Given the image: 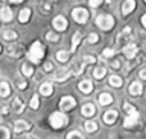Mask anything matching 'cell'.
I'll return each instance as SVG.
<instances>
[{
  "label": "cell",
  "mask_w": 146,
  "mask_h": 139,
  "mask_svg": "<svg viewBox=\"0 0 146 139\" xmlns=\"http://www.w3.org/2000/svg\"><path fill=\"white\" fill-rule=\"evenodd\" d=\"M99 102H100V105H103V106L110 105L111 102H113V97L109 93H101L100 97H99Z\"/></svg>",
  "instance_id": "cell-18"
},
{
  "label": "cell",
  "mask_w": 146,
  "mask_h": 139,
  "mask_svg": "<svg viewBox=\"0 0 146 139\" xmlns=\"http://www.w3.org/2000/svg\"><path fill=\"white\" fill-rule=\"evenodd\" d=\"M123 109L127 111V114H128V116L124 119V123H123V125L126 128H131V127H133L135 124H136L137 121H139V112H137V110L135 109L132 105H129V104H124V106H123Z\"/></svg>",
  "instance_id": "cell-1"
},
{
  "label": "cell",
  "mask_w": 146,
  "mask_h": 139,
  "mask_svg": "<svg viewBox=\"0 0 146 139\" xmlns=\"http://www.w3.org/2000/svg\"><path fill=\"white\" fill-rule=\"evenodd\" d=\"M30 15H31V10L30 9H23V10H21V13H19V15H18V19H19V22H22V23H26L28 19H30Z\"/></svg>",
  "instance_id": "cell-20"
},
{
  "label": "cell",
  "mask_w": 146,
  "mask_h": 139,
  "mask_svg": "<svg viewBox=\"0 0 146 139\" xmlns=\"http://www.w3.org/2000/svg\"><path fill=\"white\" fill-rule=\"evenodd\" d=\"M88 3H90V5H91L92 8H98L99 5L101 4V0H90Z\"/></svg>",
  "instance_id": "cell-37"
},
{
  "label": "cell",
  "mask_w": 146,
  "mask_h": 139,
  "mask_svg": "<svg viewBox=\"0 0 146 139\" xmlns=\"http://www.w3.org/2000/svg\"><path fill=\"white\" fill-rule=\"evenodd\" d=\"M44 69H45L46 71H50L51 69H53V64H51V63H45V65H44Z\"/></svg>",
  "instance_id": "cell-38"
},
{
  "label": "cell",
  "mask_w": 146,
  "mask_h": 139,
  "mask_svg": "<svg viewBox=\"0 0 146 139\" xmlns=\"http://www.w3.org/2000/svg\"><path fill=\"white\" fill-rule=\"evenodd\" d=\"M22 71H23V74H25L26 77H31L33 74V68L32 66H30V64H23Z\"/></svg>",
  "instance_id": "cell-27"
},
{
  "label": "cell",
  "mask_w": 146,
  "mask_h": 139,
  "mask_svg": "<svg viewBox=\"0 0 146 139\" xmlns=\"http://www.w3.org/2000/svg\"><path fill=\"white\" fill-rule=\"evenodd\" d=\"M40 93L44 94V96H50L53 93V86L50 83H44L40 87Z\"/></svg>",
  "instance_id": "cell-19"
},
{
  "label": "cell",
  "mask_w": 146,
  "mask_h": 139,
  "mask_svg": "<svg viewBox=\"0 0 146 139\" xmlns=\"http://www.w3.org/2000/svg\"><path fill=\"white\" fill-rule=\"evenodd\" d=\"M0 51H1V47H0Z\"/></svg>",
  "instance_id": "cell-44"
},
{
  "label": "cell",
  "mask_w": 146,
  "mask_h": 139,
  "mask_svg": "<svg viewBox=\"0 0 146 139\" xmlns=\"http://www.w3.org/2000/svg\"><path fill=\"white\" fill-rule=\"evenodd\" d=\"M56 59H58V61H60V63H66L69 59V52L68 51H64V50L58 51V52H56Z\"/></svg>",
  "instance_id": "cell-23"
},
{
  "label": "cell",
  "mask_w": 146,
  "mask_h": 139,
  "mask_svg": "<svg viewBox=\"0 0 146 139\" xmlns=\"http://www.w3.org/2000/svg\"><path fill=\"white\" fill-rule=\"evenodd\" d=\"M59 106H60V109L63 110V111H68V110H71L76 106V100L71 96H66L60 100Z\"/></svg>",
  "instance_id": "cell-6"
},
{
  "label": "cell",
  "mask_w": 146,
  "mask_h": 139,
  "mask_svg": "<svg viewBox=\"0 0 146 139\" xmlns=\"http://www.w3.org/2000/svg\"><path fill=\"white\" fill-rule=\"evenodd\" d=\"M78 87H80L81 91H82L83 93H86V94L90 93V92L92 91V83H91L88 79H85V81H82Z\"/></svg>",
  "instance_id": "cell-17"
},
{
  "label": "cell",
  "mask_w": 146,
  "mask_h": 139,
  "mask_svg": "<svg viewBox=\"0 0 146 139\" xmlns=\"http://www.w3.org/2000/svg\"><path fill=\"white\" fill-rule=\"evenodd\" d=\"M67 121H68L67 116L62 112H54L50 116V124L54 129H60L62 127H64L67 124Z\"/></svg>",
  "instance_id": "cell-3"
},
{
  "label": "cell",
  "mask_w": 146,
  "mask_h": 139,
  "mask_svg": "<svg viewBox=\"0 0 146 139\" xmlns=\"http://www.w3.org/2000/svg\"><path fill=\"white\" fill-rule=\"evenodd\" d=\"M85 129L87 130L88 133H92V132H95V130L98 129V124H96L95 121H87L85 124Z\"/></svg>",
  "instance_id": "cell-28"
},
{
  "label": "cell",
  "mask_w": 146,
  "mask_h": 139,
  "mask_svg": "<svg viewBox=\"0 0 146 139\" xmlns=\"http://www.w3.org/2000/svg\"><path fill=\"white\" fill-rule=\"evenodd\" d=\"M123 54L127 59H133L137 54V47L135 43H128L126 47L123 49Z\"/></svg>",
  "instance_id": "cell-10"
},
{
  "label": "cell",
  "mask_w": 146,
  "mask_h": 139,
  "mask_svg": "<svg viewBox=\"0 0 146 139\" xmlns=\"http://www.w3.org/2000/svg\"><path fill=\"white\" fill-rule=\"evenodd\" d=\"M98 40H99V37H98V35H96V33H91V35L88 36V38H87V41L90 43H96V42H98Z\"/></svg>",
  "instance_id": "cell-36"
},
{
  "label": "cell",
  "mask_w": 146,
  "mask_h": 139,
  "mask_svg": "<svg viewBox=\"0 0 146 139\" xmlns=\"http://www.w3.org/2000/svg\"><path fill=\"white\" fill-rule=\"evenodd\" d=\"M129 93L132 96H139V94L142 93V84L139 83V82H133L129 87Z\"/></svg>",
  "instance_id": "cell-15"
},
{
  "label": "cell",
  "mask_w": 146,
  "mask_h": 139,
  "mask_svg": "<svg viewBox=\"0 0 146 139\" xmlns=\"http://www.w3.org/2000/svg\"><path fill=\"white\" fill-rule=\"evenodd\" d=\"M135 7H136L135 0H126V1L123 3V5H122V12H123L124 15H127L135 9Z\"/></svg>",
  "instance_id": "cell-11"
},
{
  "label": "cell",
  "mask_w": 146,
  "mask_h": 139,
  "mask_svg": "<svg viewBox=\"0 0 146 139\" xmlns=\"http://www.w3.org/2000/svg\"><path fill=\"white\" fill-rule=\"evenodd\" d=\"M81 37H82V36H81L80 32H76L74 35H73V37H72V52L76 51V47H77L78 43H80Z\"/></svg>",
  "instance_id": "cell-24"
},
{
  "label": "cell",
  "mask_w": 146,
  "mask_h": 139,
  "mask_svg": "<svg viewBox=\"0 0 146 139\" xmlns=\"http://www.w3.org/2000/svg\"><path fill=\"white\" fill-rule=\"evenodd\" d=\"M23 102L21 101L19 98H15L14 102H13V109H14L15 112H22L23 111Z\"/></svg>",
  "instance_id": "cell-26"
},
{
  "label": "cell",
  "mask_w": 146,
  "mask_h": 139,
  "mask_svg": "<svg viewBox=\"0 0 146 139\" xmlns=\"http://www.w3.org/2000/svg\"><path fill=\"white\" fill-rule=\"evenodd\" d=\"M72 17L77 23L83 24L88 19V12L86 9H83V8H76V9L72 10Z\"/></svg>",
  "instance_id": "cell-5"
},
{
  "label": "cell",
  "mask_w": 146,
  "mask_h": 139,
  "mask_svg": "<svg viewBox=\"0 0 146 139\" xmlns=\"http://www.w3.org/2000/svg\"><path fill=\"white\" fill-rule=\"evenodd\" d=\"M28 129H30V124L26 123L25 120H18V121H15V124H14V132L15 133H22V132L28 130Z\"/></svg>",
  "instance_id": "cell-13"
},
{
  "label": "cell",
  "mask_w": 146,
  "mask_h": 139,
  "mask_svg": "<svg viewBox=\"0 0 146 139\" xmlns=\"http://www.w3.org/2000/svg\"><path fill=\"white\" fill-rule=\"evenodd\" d=\"M106 74V69L104 66H98V68L94 70V78L96 79H101L104 75Z\"/></svg>",
  "instance_id": "cell-22"
},
{
  "label": "cell",
  "mask_w": 146,
  "mask_h": 139,
  "mask_svg": "<svg viewBox=\"0 0 146 139\" xmlns=\"http://www.w3.org/2000/svg\"><path fill=\"white\" fill-rule=\"evenodd\" d=\"M69 75H71V70L69 69H58V70L55 71V74H54V79H55L56 82H64L66 79L69 78Z\"/></svg>",
  "instance_id": "cell-8"
},
{
  "label": "cell",
  "mask_w": 146,
  "mask_h": 139,
  "mask_svg": "<svg viewBox=\"0 0 146 139\" xmlns=\"http://www.w3.org/2000/svg\"><path fill=\"white\" fill-rule=\"evenodd\" d=\"M82 60L85 61L86 64H94L96 61V59L94 58V56H90V55H87V56H83L82 58Z\"/></svg>",
  "instance_id": "cell-35"
},
{
  "label": "cell",
  "mask_w": 146,
  "mask_h": 139,
  "mask_svg": "<svg viewBox=\"0 0 146 139\" xmlns=\"http://www.w3.org/2000/svg\"><path fill=\"white\" fill-rule=\"evenodd\" d=\"M28 58H30V60L35 64L38 63V61L44 58V47L38 41H36V42L32 43L30 51H28Z\"/></svg>",
  "instance_id": "cell-2"
},
{
  "label": "cell",
  "mask_w": 146,
  "mask_h": 139,
  "mask_svg": "<svg viewBox=\"0 0 146 139\" xmlns=\"http://www.w3.org/2000/svg\"><path fill=\"white\" fill-rule=\"evenodd\" d=\"M53 26L55 30L64 31L67 28V26H68V22H67V19L63 17V15H58V17H55L53 19Z\"/></svg>",
  "instance_id": "cell-7"
},
{
  "label": "cell",
  "mask_w": 146,
  "mask_h": 139,
  "mask_svg": "<svg viewBox=\"0 0 146 139\" xmlns=\"http://www.w3.org/2000/svg\"><path fill=\"white\" fill-rule=\"evenodd\" d=\"M67 139H83V138H82V135H81L80 132H76V130H73V132H71L68 134Z\"/></svg>",
  "instance_id": "cell-32"
},
{
  "label": "cell",
  "mask_w": 146,
  "mask_h": 139,
  "mask_svg": "<svg viewBox=\"0 0 146 139\" xmlns=\"http://www.w3.org/2000/svg\"><path fill=\"white\" fill-rule=\"evenodd\" d=\"M26 86H27L26 82H21V83H18V88H21V89H25Z\"/></svg>",
  "instance_id": "cell-40"
},
{
  "label": "cell",
  "mask_w": 146,
  "mask_h": 139,
  "mask_svg": "<svg viewBox=\"0 0 146 139\" xmlns=\"http://www.w3.org/2000/svg\"><path fill=\"white\" fill-rule=\"evenodd\" d=\"M109 83H110V86L115 87V88H119V87L122 86V78L118 75H111L110 78H109Z\"/></svg>",
  "instance_id": "cell-21"
},
{
  "label": "cell",
  "mask_w": 146,
  "mask_h": 139,
  "mask_svg": "<svg viewBox=\"0 0 146 139\" xmlns=\"http://www.w3.org/2000/svg\"><path fill=\"white\" fill-rule=\"evenodd\" d=\"M111 66H113V68H117V69H118V68H119V61H113V63H111Z\"/></svg>",
  "instance_id": "cell-41"
},
{
  "label": "cell",
  "mask_w": 146,
  "mask_h": 139,
  "mask_svg": "<svg viewBox=\"0 0 146 139\" xmlns=\"http://www.w3.org/2000/svg\"><path fill=\"white\" fill-rule=\"evenodd\" d=\"M141 22H142V24H144V27L146 28V14H145L144 17L141 18Z\"/></svg>",
  "instance_id": "cell-42"
},
{
  "label": "cell",
  "mask_w": 146,
  "mask_h": 139,
  "mask_svg": "<svg viewBox=\"0 0 146 139\" xmlns=\"http://www.w3.org/2000/svg\"><path fill=\"white\" fill-rule=\"evenodd\" d=\"M81 112H82L83 116L90 117V116H92V115L95 114V106H94L92 104H86V105H83L82 106Z\"/></svg>",
  "instance_id": "cell-12"
},
{
  "label": "cell",
  "mask_w": 146,
  "mask_h": 139,
  "mask_svg": "<svg viewBox=\"0 0 146 139\" xmlns=\"http://www.w3.org/2000/svg\"><path fill=\"white\" fill-rule=\"evenodd\" d=\"M10 3H14V4H18V3H22L23 0H9Z\"/></svg>",
  "instance_id": "cell-43"
},
{
  "label": "cell",
  "mask_w": 146,
  "mask_h": 139,
  "mask_svg": "<svg viewBox=\"0 0 146 139\" xmlns=\"http://www.w3.org/2000/svg\"><path fill=\"white\" fill-rule=\"evenodd\" d=\"M0 18H1V19L4 20V22H9V20L13 18V13H12V10H10L8 7L1 8V10H0Z\"/></svg>",
  "instance_id": "cell-16"
},
{
  "label": "cell",
  "mask_w": 146,
  "mask_h": 139,
  "mask_svg": "<svg viewBox=\"0 0 146 139\" xmlns=\"http://www.w3.org/2000/svg\"><path fill=\"white\" fill-rule=\"evenodd\" d=\"M46 40H49V41H58L59 40V36L55 35V33H53V32H49L48 35H46Z\"/></svg>",
  "instance_id": "cell-34"
},
{
  "label": "cell",
  "mask_w": 146,
  "mask_h": 139,
  "mask_svg": "<svg viewBox=\"0 0 146 139\" xmlns=\"http://www.w3.org/2000/svg\"><path fill=\"white\" fill-rule=\"evenodd\" d=\"M0 139H10V133L5 128H0Z\"/></svg>",
  "instance_id": "cell-30"
},
{
  "label": "cell",
  "mask_w": 146,
  "mask_h": 139,
  "mask_svg": "<svg viewBox=\"0 0 146 139\" xmlns=\"http://www.w3.org/2000/svg\"><path fill=\"white\" fill-rule=\"evenodd\" d=\"M96 24H98L101 30L108 31L114 26V19H113L111 15L103 14V15H99V17L96 18Z\"/></svg>",
  "instance_id": "cell-4"
},
{
  "label": "cell",
  "mask_w": 146,
  "mask_h": 139,
  "mask_svg": "<svg viewBox=\"0 0 146 139\" xmlns=\"http://www.w3.org/2000/svg\"><path fill=\"white\" fill-rule=\"evenodd\" d=\"M145 1H146V0H145Z\"/></svg>",
  "instance_id": "cell-45"
},
{
  "label": "cell",
  "mask_w": 146,
  "mask_h": 139,
  "mask_svg": "<svg viewBox=\"0 0 146 139\" xmlns=\"http://www.w3.org/2000/svg\"><path fill=\"white\" fill-rule=\"evenodd\" d=\"M114 54H115V51H114L113 49H105V50L103 51V55L105 56V58H111Z\"/></svg>",
  "instance_id": "cell-33"
},
{
  "label": "cell",
  "mask_w": 146,
  "mask_h": 139,
  "mask_svg": "<svg viewBox=\"0 0 146 139\" xmlns=\"http://www.w3.org/2000/svg\"><path fill=\"white\" fill-rule=\"evenodd\" d=\"M8 55L10 56H14V58H18V56L22 55V47H21L19 45H10L9 47H8Z\"/></svg>",
  "instance_id": "cell-14"
},
{
  "label": "cell",
  "mask_w": 146,
  "mask_h": 139,
  "mask_svg": "<svg viewBox=\"0 0 146 139\" xmlns=\"http://www.w3.org/2000/svg\"><path fill=\"white\" fill-rule=\"evenodd\" d=\"M117 119H118V112L114 111V110H110V111H106L105 114H104V117H103L104 123H105V124H108V125L114 124Z\"/></svg>",
  "instance_id": "cell-9"
},
{
  "label": "cell",
  "mask_w": 146,
  "mask_h": 139,
  "mask_svg": "<svg viewBox=\"0 0 146 139\" xmlns=\"http://www.w3.org/2000/svg\"><path fill=\"white\" fill-rule=\"evenodd\" d=\"M140 78H141V79H146V69H142V70L140 71Z\"/></svg>",
  "instance_id": "cell-39"
},
{
  "label": "cell",
  "mask_w": 146,
  "mask_h": 139,
  "mask_svg": "<svg viewBox=\"0 0 146 139\" xmlns=\"http://www.w3.org/2000/svg\"><path fill=\"white\" fill-rule=\"evenodd\" d=\"M9 93H10L9 86H8L5 82L0 83V96H1V97H7V96H9Z\"/></svg>",
  "instance_id": "cell-25"
},
{
  "label": "cell",
  "mask_w": 146,
  "mask_h": 139,
  "mask_svg": "<svg viewBox=\"0 0 146 139\" xmlns=\"http://www.w3.org/2000/svg\"><path fill=\"white\" fill-rule=\"evenodd\" d=\"M30 106L32 107L33 110H36L38 107V96L37 94H33L32 100H31V102H30Z\"/></svg>",
  "instance_id": "cell-31"
},
{
  "label": "cell",
  "mask_w": 146,
  "mask_h": 139,
  "mask_svg": "<svg viewBox=\"0 0 146 139\" xmlns=\"http://www.w3.org/2000/svg\"><path fill=\"white\" fill-rule=\"evenodd\" d=\"M3 37H4L5 40H8V41L15 40V38H17V33H15L14 31H5L4 35H3Z\"/></svg>",
  "instance_id": "cell-29"
}]
</instances>
